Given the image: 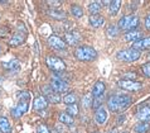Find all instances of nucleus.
Here are the masks:
<instances>
[{
  "label": "nucleus",
  "instance_id": "nucleus-1",
  "mask_svg": "<svg viewBox=\"0 0 150 133\" xmlns=\"http://www.w3.org/2000/svg\"><path fill=\"white\" fill-rule=\"evenodd\" d=\"M131 103H132V98L127 94H112L107 99V107L114 113L126 109Z\"/></svg>",
  "mask_w": 150,
  "mask_h": 133
},
{
  "label": "nucleus",
  "instance_id": "nucleus-2",
  "mask_svg": "<svg viewBox=\"0 0 150 133\" xmlns=\"http://www.w3.org/2000/svg\"><path fill=\"white\" fill-rule=\"evenodd\" d=\"M74 57L80 61L83 62H90L97 59V51L93 47H90V46H78V47L74 49Z\"/></svg>",
  "mask_w": 150,
  "mask_h": 133
},
{
  "label": "nucleus",
  "instance_id": "nucleus-3",
  "mask_svg": "<svg viewBox=\"0 0 150 133\" xmlns=\"http://www.w3.org/2000/svg\"><path fill=\"white\" fill-rule=\"evenodd\" d=\"M139 26V18L136 15H125L119 20V26L117 28L121 31H134L135 28Z\"/></svg>",
  "mask_w": 150,
  "mask_h": 133
},
{
  "label": "nucleus",
  "instance_id": "nucleus-4",
  "mask_svg": "<svg viewBox=\"0 0 150 133\" xmlns=\"http://www.w3.org/2000/svg\"><path fill=\"white\" fill-rule=\"evenodd\" d=\"M141 56L140 51H136L134 48H126V49H121L116 53V59L119 61H124V62H134L136 60H139Z\"/></svg>",
  "mask_w": 150,
  "mask_h": 133
},
{
  "label": "nucleus",
  "instance_id": "nucleus-5",
  "mask_svg": "<svg viewBox=\"0 0 150 133\" xmlns=\"http://www.w3.org/2000/svg\"><path fill=\"white\" fill-rule=\"evenodd\" d=\"M45 62H47L48 67L52 70L53 72H63L66 71V64L64 61L59 59L57 56H48L45 59Z\"/></svg>",
  "mask_w": 150,
  "mask_h": 133
},
{
  "label": "nucleus",
  "instance_id": "nucleus-6",
  "mask_svg": "<svg viewBox=\"0 0 150 133\" xmlns=\"http://www.w3.org/2000/svg\"><path fill=\"white\" fill-rule=\"evenodd\" d=\"M51 86H52L53 91H56V93H58V94L67 93V91L69 90V84L68 82L64 81V80H61V79H57V77H54L51 81Z\"/></svg>",
  "mask_w": 150,
  "mask_h": 133
},
{
  "label": "nucleus",
  "instance_id": "nucleus-7",
  "mask_svg": "<svg viewBox=\"0 0 150 133\" xmlns=\"http://www.w3.org/2000/svg\"><path fill=\"white\" fill-rule=\"evenodd\" d=\"M117 85L121 89L127 90V91H137V90L143 89L141 82H137V81H134V80H119Z\"/></svg>",
  "mask_w": 150,
  "mask_h": 133
},
{
  "label": "nucleus",
  "instance_id": "nucleus-8",
  "mask_svg": "<svg viewBox=\"0 0 150 133\" xmlns=\"http://www.w3.org/2000/svg\"><path fill=\"white\" fill-rule=\"evenodd\" d=\"M48 44L51 46L53 49H57V51H63V49L67 48V44H66L64 39H62L61 37H58V36L48 37Z\"/></svg>",
  "mask_w": 150,
  "mask_h": 133
},
{
  "label": "nucleus",
  "instance_id": "nucleus-9",
  "mask_svg": "<svg viewBox=\"0 0 150 133\" xmlns=\"http://www.w3.org/2000/svg\"><path fill=\"white\" fill-rule=\"evenodd\" d=\"M29 109V104L27 100H19L18 105H16L13 110H11V114L14 115L15 118H20L22 115H24Z\"/></svg>",
  "mask_w": 150,
  "mask_h": 133
},
{
  "label": "nucleus",
  "instance_id": "nucleus-10",
  "mask_svg": "<svg viewBox=\"0 0 150 133\" xmlns=\"http://www.w3.org/2000/svg\"><path fill=\"white\" fill-rule=\"evenodd\" d=\"M107 118H109V114H107V110L103 107H100L95 113V122L98 124V126H103L107 122Z\"/></svg>",
  "mask_w": 150,
  "mask_h": 133
},
{
  "label": "nucleus",
  "instance_id": "nucleus-11",
  "mask_svg": "<svg viewBox=\"0 0 150 133\" xmlns=\"http://www.w3.org/2000/svg\"><path fill=\"white\" fill-rule=\"evenodd\" d=\"M81 39H82V37L77 32H68L64 36V42L66 44H69V46H77L81 42Z\"/></svg>",
  "mask_w": 150,
  "mask_h": 133
},
{
  "label": "nucleus",
  "instance_id": "nucleus-12",
  "mask_svg": "<svg viewBox=\"0 0 150 133\" xmlns=\"http://www.w3.org/2000/svg\"><path fill=\"white\" fill-rule=\"evenodd\" d=\"M136 119L139 122H149L150 120V107H141L136 112Z\"/></svg>",
  "mask_w": 150,
  "mask_h": 133
},
{
  "label": "nucleus",
  "instance_id": "nucleus-13",
  "mask_svg": "<svg viewBox=\"0 0 150 133\" xmlns=\"http://www.w3.org/2000/svg\"><path fill=\"white\" fill-rule=\"evenodd\" d=\"M141 37H143V33H141L140 31L134 29V31H130V32L125 33V34H124V41H125V42L135 43V42H137V41L141 39Z\"/></svg>",
  "mask_w": 150,
  "mask_h": 133
},
{
  "label": "nucleus",
  "instance_id": "nucleus-14",
  "mask_svg": "<svg viewBox=\"0 0 150 133\" xmlns=\"http://www.w3.org/2000/svg\"><path fill=\"white\" fill-rule=\"evenodd\" d=\"M33 107H34V109L37 112H42V110L47 109L48 102H47V99H45V97H43V95H39V97H37L34 99V104H33Z\"/></svg>",
  "mask_w": 150,
  "mask_h": 133
},
{
  "label": "nucleus",
  "instance_id": "nucleus-15",
  "mask_svg": "<svg viewBox=\"0 0 150 133\" xmlns=\"http://www.w3.org/2000/svg\"><path fill=\"white\" fill-rule=\"evenodd\" d=\"M105 89H106V86L105 84H103L102 81H96L95 82V85H93V88H92V97L93 98H102V95L103 93H105Z\"/></svg>",
  "mask_w": 150,
  "mask_h": 133
},
{
  "label": "nucleus",
  "instance_id": "nucleus-16",
  "mask_svg": "<svg viewBox=\"0 0 150 133\" xmlns=\"http://www.w3.org/2000/svg\"><path fill=\"white\" fill-rule=\"evenodd\" d=\"M47 14L51 16L53 19H57V20H63L67 18V13L61 9H57V8H53V9H49L47 10Z\"/></svg>",
  "mask_w": 150,
  "mask_h": 133
},
{
  "label": "nucleus",
  "instance_id": "nucleus-17",
  "mask_svg": "<svg viewBox=\"0 0 150 133\" xmlns=\"http://www.w3.org/2000/svg\"><path fill=\"white\" fill-rule=\"evenodd\" d=\"M131 48L136 49V51L150 48V37H145V38H141L140 41H137V42L132 43V47Z\"/></svg>",
  "mask_w": 150,
  "mask_h": 133
},
{
  "label": "nucleus",
  "instance_id": "nucleus-18",
  "mask_svg": "<svg viewBox=\"0 0 150 133\" xmlns=\"http://www.w3.org/2000/svg\"><path fill=\"white\" fill-rule=\"evenodd\" d=\"M88 22L92 28H101L103 24H105V18L100 14L98 15H90Z\"/></svg>",
  "mask_w": 150,
  "mask_h": 133
},
{
  "label": "nucleus",
  "instance_id": "nucleus-19",
  "mask_svg": "<svg viewBox=\"0 0 150 133\" xmlns=\"http://www.w3.org/2000/svg\"><path fill=\"white\" fill-rule=\"evenodd\" d=\"M24 41H25V34H24V33L18 32V33H15V34L10 38L9 44L13 46V47H18V46L24 43Z\"/></svg>",
  "mask_w": 150,
  "mask_h": 133
},
{
  "label": "nucleus",
  "instance_id": "nucleus-20",
  "mask_svg": "<svg viewBox=\"0 0 150 133\" xmlns=\"http://www.w3.org/2000/svg\"><path fill=\"white\" fill-rule=\"evenodd\" d=\"M3 66L8 70V71H11V72H16V71H19L20 70V62L16 59L10 60L9 62H4Z\"/></svg>",
  "mask_w": 150,
  "mask_h": 133
},
{
  "label": "nucleus",
  "instance_id": "nucleus-21",
  "mask_svg": "<svg viewBox=\"0 0 150 133\" xmlns=\"http://www.w3.org/2000/svg\"><path fill=\"white\" fill-rule=\"evenodd\" d=\"M150 129V123L149 122H137L134 126L135 133H146Z\"/></svg>",
  "mask_w": 150,
  "mask_h": 133
},
{
  "label": "nucleus",
  "instance_id": "nucleus-22",
  "mask_svg": "<svg viewBox=\"0 0 150 133\" xmlns=\"http://www.w3.org/2000/svg\"><path fill=\"white\" fill-rule=\"evenodd\" d=\"M0 132L1 133H10L11 132L10 122L5 117H0Z\"/></svg>",
  "mask_w": 150,
  "mask_h": 133
},
{
  "label": "nucleus",
  "instance_id": "nucleus-23",
  "mask_svg": "<svg viewBox=\"0 0 150 133\" xmlns=\"http://www.w3.org/2000/svg\"><path fill=\"white\" fill-rule=\"evenodd\" d=\"M101 9H102V5L100 1H92L88 4V11L91 15H98Z\"/></svg>",
  "mask_w": 150,
  "mask_h": 133
},
{
  "label": "nucleus",
  "instance_id": "nucleus-24",
  "mask_svg": "<svg viewBox=\"0 0 150 133\" xmlns=\"http://www.w3.org/2000/svg\"><path fill=\"white\" fill-rule=\"evenodd\" d=\"M119 32H120V29L116 26H114V24H111V26L106 28V36H107V38H110V39H114L115 37H117Z\"/></svg>",
  "mask_w": 150,
  "mask_h": 133
},
{
  "label": "nucleus",
  "instance_id": "nucleus-25",
  "mask_svg": "<svg viewBox=\"0 0 150 133\" xmlns=\"http://www.w3.org/2000/svg\"><path fill=\"white\" fill-rule=\"evenodd\" d=\"M92 103H93V97L91 93H87L83 95L82 98V107L85 108V109H88V108L92 107Z\"/></svg>",
  "mask_w": 150,
  "mask_h": 133
},
{
  "label": "nucleus",
  "instance_id": "nucleus-26",
  "mask_svg": "<svg viewBox=\"0 0 150 133\" xmlns=\"http://www.w3.org/2000/svg\"><path fill=\"white\" fill-rule=\"evenodd\" d=\"M120 6H121V1L119 0H114V1L110 3V6H109V13L111 15H116L117 11L120 10Z\"/></svg>",
  "mask_w": 150,
  "mask_h": 133
},
{
  "label": "nucleus",
  "instance_id": "nucleus-27",
  "mask_svg": "<svg viewBox=\"0 0 150 133\" xmlns=\"http://www.w3.org/2000/svg\"><path fill=\"white\" fill-rule=\"evenodd\" d=\"M45 99H47V102H48V103H52V104L61 103V100H62L61 94L56 93V91H53V93H51L49 95H47V97H45Z\"/></svg>",
  "mask_w": 150,
  "mask_h": 133
},
{
  "label": "nucleus",
  "instance_id": "nucleus-28",
  "mask_svg": "<svg viewBox=\"0 0 150 133\" xmlns=\"http://www.w3.org/2000/svg\"><path fill=\"white\" fill-rule=\"evenodd\" d=\"M58 119H59V122L63 123V124H72L73 123V117H71V115L67 113H61Z\"/></svg>",
  "mask_w": 150,
  "mask_h": 133
},
{
  "label": "nucleus",
  "instance_id": "nucleus-29",
  "mask_svg": "<svg viewBox=\"0 0 150 133\" xmlns=\"http://www.w3.org/2000/svg\"><path fill=\"white\" fill-rule=\"evenodd\" d=\"M62 102L66 103L67 105H71V104H76L77 102V97H76V94H67L64 98H62Z\"/></svg>",
  "mask_w": 150,
  "mask_h": 133
},
{
  "label": "nucleus",
  "instance_id": "nucleus-30",
  "mask_svg": "<svg viewBox=\"0 0 150 133\" xmlns=\"http://www.w3.org/2000/svg\"><path fill=\"white\" fill-rule=\"evenodd\" d=\"M71 14H72L74 18H81V16L83 15V10H82L81 6L72 5V6H71Z\"/></svg>",
  "mask_w": 150,
  "mask_h": 133
},
{
  "label": "nucleus",
  "instance_id": "nucleus-31",
  "mask_svg": "<svg viewBox=\"0 0 150 133\" xmlns=\"http://www.w3.org/2000/svg\"><path fill=\"white\" fill-rule=\"evenodd\" d=\"M66 109H67L66 113L69 114L71 117H74V115H77L78 112H80V110H78V105H77V104H71V105H68Z\"/></svg>",
  "mask_w": 150,
  "mask_h": 133
},
{
  "label": "nucleus",
  "instance_id": "nucleus-32",
  "mask_svg": "<svg viewBox=\"0 0 150 133\" xmlns=\"http://www.w3.org/2000/svg\"><path fill=\"white\" fill-rule=\"evenodd\" d=\"M16 97L19 98V100H29V98H30V94L28 93V91H20V93L16 94Z\"/></svg>",
  "mask_w": 150,
  "mask_h": 133
},
{
  "label": "nucleus",
  "instance_id": "nucleus-33",
  "mask_svg": "<svg viewBox=\"0 0 150 133\" xmlns=\"http://www.w3.org/2000/svg\"><path fill=\"white\" fill-rule=\"evenodd\" d=\"M141 71H143V74L145 75V76L150 77V61L141 66Z\"/></svg>",
  "mask_w": 150,
  "mask_h": 133
},
{
  "label": "nucleus",
  "instance_id": "nucleus-34",
  "mask_svg": "<svg viewBox=\"0 0 150 133\" xmlns=\"http://www.w3.org/2000/svg\"><path fill=\"white\" fill-rule=\"evenodd\" d=\"M37 133H51L48 129V127L45 126V124H39L38 127H37Z\"/></svg>",
  "mask_w": 150,
  "mask_h": 133
},
{
  "label": "nucleus",
  "instance_id": "nucleus-35",
  "mask_svg": "<svg viewBox=\"0 0 150 133\" xmlns=\"http://www.w3.org/2000/svg\"><path fill=\"white\" fill-rule=\"evenodd\" d=\"M132 79H136L135 72H127V74L122 75V80H132Z\"/></svg>",
  "mask_w": 150,
  "mask_h": 133
},
{
  "label": "nucleus",
  "instance_id": "nucleus-36",
  "mask_svg": "<svg viewBox=\"0 0 150 133\" xmlns=\"http://www.w3.org/2000/svg\"><path fill=\"white\" fill-rule=\"evenodd\" d=\"M43 93L45 94V97H47V95H49L51 93H53L52 86H44V88H43Z\"/></svg>",
  "mask_w": 150,
  "mask_h": 133
},
{
  "label": "nucleus",
  "instance_id": "nucleus-37",
  "mask_svg": "<svg viewBox=\"0 0 150 133\" xmlns=\"http://www.w3.org/2000/svg\"><path fill=\"white\" fill-rule=\"evenodd\" d=\"M145 28L148 31H150V14H148L146 18H145Z\"/></svg>",
  "mask_w": 150,
  "mask_h": 133
},
{
  "label": "nucleus",
  "instance_id": "nucleus-38",
  "mask_svg": "<svg viewBox=\"0 0 150 133\" xmlns=\"http://www.w3.org/2000/svg\"><path fill=\"white\" fill-rule=\"evenodd\" d=\"M47 4H48V5L53 9V6H58V5H61V1H48Z\"/></svg>",
  "mask_w": 150,
  "mask_h": 133
},
{
  "label": "nucleus",
  "instance_id": "nucleus-39",
  "mask_svg": "<svg viewBox=\"0 0 150 133\" xmlns=\"http://www.w3.org/2000/svg\"><path fill=\"white\" fill-rule=\"evenodd\" d=\"M125 119H126V115H125V114L120 115V117L117 118V123H119V124H120V123H124V122H125Z\"/></svg>",
  "mask_w": 150,
  "mask_h": 133
},
{
  "label": "nucleus",
  "instance_id": "nucleus-40",
  "mask_svg": "<svg viewBox=\"0 0 150 133\" xmlns=\"http://www.w3.org/2000/svg\"><path fill=\"white\" fill-rule=\"evenodd\" d=\"M107 133H117V131H116V129H111V131H109Z\"/></svg>",
  "mask_w": 150,
  "mask_h": 133
},
{
  "label": "nucleus",
  "instance_id": "nucleus-41",
  "mask_svg": "<svg viewBox=\"0 0 150 133\" xmlns=\"http://www.w3.org/2000/svg\"><path fill=\"white\" fill-rule=\"evenodd\" d=\"M1 82H3V77L0 76V85H1Z\"/></svg>",
  "mask_w": 150,
  "mask_h": 133
},
{
  "label": "nucleus",
  "instance_id": "nucleus-42",
  "mask_svg": "<svg viewBox=\"0 0 150 133\" xmlns=\"http://www.w3.org/2000/svg\"><path fill=\"white\" fill-rule=\"evenodd\" d=\"M148 57H149V60H150V53H149V56H148Z\"/></svg>",
  "mask_w": 150,
  "mask_h": 133
},
{
  "label": "nucleus",
  "instance_id": "nucleus-43",
  "mask_svg": "<svg viewBox=\"0 0 150 133\" xmlns=\"http://www.w3.org/2000/svg\"><path fill=\"white\" fill-rule=\"evenodd\" d=\"M122 133H127V132H122Z\"/></svg>",
  "mask_w": 150,
  "mask_h": 133
},
{
  "label": "nucleus",
  "instance_id": "nucleus-44",
  "mask_svg": "<svg viewBox=\"0 0 150 133\" xmlns=\"http://www.w3.org/2000/svg\"><path fill=\"white\" fill-rule=\"evenodd\" d=\"M95 133H100V132H95Z\"/></svg>",
  "mask_w": 150,
  "mask_h": 133
},
{
  "label": "nucleus",
  "instance_id": "nucleus-45",
  "mask_svg": "<svg viewBox=\"0 0 150 133\" xmlns=\"http://www.w3.org/2000/svg\"><path fill=\"white\" fill-rule=\"evenodd\" d=\"M0 93H1V89H0Z\"/></svg>",
  "mask_w": 150,
  "mask_h": 133
},
{
  "label": "nucleus",
  "instance_id": "nucleus-46",
  "mask_svg": "<svg viewBox=\"0 0 150 133\" xmlns=\"http://www.w3.org/2000/svg\"><path fill=\"white\" fill-rule=\"evenodd\" d=\"M0 109H1V108H0Z\"/></svg>",
  "mask_w": 150,
  "mask_h": 133
},
{
  "label": "nucleus",
  "instance_id": "nucleus-47",
  "mask_svg": "<svg viewBox=\"0 0 150 133\" xmlns=\"http://www.w3.org/2000/svg\"><path fill=\"white\" fill-rule=\"evenodd\" d=\"M0 133H1V132H0Z\"/></svg>",
  "mask_w": 150,
  "mask_h": 133
}]
</instances>
